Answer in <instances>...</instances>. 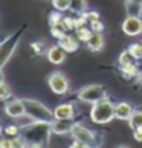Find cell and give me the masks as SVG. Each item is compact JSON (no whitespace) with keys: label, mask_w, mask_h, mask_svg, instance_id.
I'll return each instance as SVG.
<instances>
[{"label":"cell","mask_w":142,"mask_h":148,"mask_svg":"<svg viewBox=\"0 0 142 148\" xmlns=\"http://www.w3.org/2000/svg\"><path fill=\"white\" fill-rule=\"evenodd\" d=\"M23 136L28 140L29 148H43L47 140H49V133H51V124L49 122H38L32 121L31 125H25L23 128Z\"/></svg>","instance_id":"obj_1"},{"label":"cell","mask_w":142,"mask_h":148,"mask_svg":"<svg viewBox=\"0 0 142 148\" xmlns=\"http://www.w3.org/2000/svg\"><path fill=\"white\" fill-rule=\"evenodd\" d=\"M90 118L95 124H108L115 118V104L107 98L95 102L90 110Z\"/></svg>","instance_id":"obj_2"},{"label":"cell","mask_w":142,"mask_h":148,"mask_svg":"<svg viewBox=\"0 0 142 148\" xmlns=\"http://www.w3.org/2000/svg\"><path fill=\"white\" fill-rule=\"evenodd\" d=\"M23 101H25V107H26V116H29L32 121L51 124L55 119L54 113L46 106H43L41 102L34 101V99H23Z\"/></svg>","instance_id":"obj_3"},{"label":"cell","mask_w":142,"mask_h":148,"mask_svg":"<svg viewBox=\"0 0 142 148\" xmlns=\"http://www.w3.org/2000/svg\"><path fill=\"white\" fill-rule=\"evenodd\" d=\"M106 98V89L102 86H86L78 92V99L87 102V104H95L98 101Z\"/></svg>","instance_id":"obj_4"},{"label":"cell","mask_w":142,"mask_h":148,"mask_svg":"<svg viewBox=\"0 0 142 148\" xmlns=\"http://www.w3.org/2000/svg\"><path fill=\"white\" fill-rule=\"evenodd\" d=\"M47 84L51 87V90L57 95H64L69 90V79L61 72H54L52 75H49Z\"/></svg>","instance_id":"obj_5"},{"label":"cell","mask_w":142,"mask_h":148,"mask_svg":"<svg viewBox=\"0 0 142 148\" xmlns=\"http://www.w3.org/2000/svg\"><path fill=\"white\" fill-rule=\"evenodd\" d=\"M72 136L75 140H81V142H86L89 144L90 147H95L96 145V136L92 130L86 128L84 125H80V124H75L73 128H72Z\"/></svg>","instance_id":"obj_6"},{"label":"cell","mask_w":142,"mask_h":148,"mask_svg":"<svg viewBox=\"0 0 142 148\" xmlns=\"http://www.w3.org/2000/svg\"><path fill=\"white\" fill-rule=\"evenodd\" d=\"M19 38L20 37L17 34H14V35H11L8 40L0 43V66L6 63L8 58L12 55L14 49H15V46H17V43H19Z\"/></svg>","instance_id":"obj_7"},{"label":"cell","mask_w":142,"mask_h":148,"mask_svg":"<svg viewBox=\"0 0 142 148\" xmlns=\"http://www.w3.org/2000/svg\"><path fill=\"white\" fill-rule=\"evenodd\" d=\"M122 31L124 34H127L130 37L139 35L142 32V20L138 15H128L122 23Z\"/></svg>","instance_id":"obj_8"},{"label":"cell","mask_w":142,"mask_h":148,"mask_svg":"<svg viewBox=\"0 0 142 148\" xmlns=\"http://www.w3.org/2000/svg\"><path fill=\"white\" fill-rule=\"evenodd\" d=\"M5 113L11 118H20L26 114V107L23 99H12L5 106Z\"/></svg>","instance_id":"obj_9"},{"label":"cell","mask_w":142,"mask_h":148,"mask_svg":"<svg viewBox=\"0 0 142 148\" xmlns=\"http://www.w3.org/2000/svg\"><path fill=\"white\" fill-rule=\"evenodd\" d=\"M73 125L75 124L72 122V119H54L51 122V130L55 134H66L72 131Z\"/></svg>","instance_id":"obj_10"},{"label":"cell","mask_w":142,"mask_h":148,"mask_svg":"<svg viewBox=\"0 0 142 148\" xmlns=\"http://www.w3.org/2000/svg\"><path fill=\"white\" fill-rule=\"evenodd\" d=\"M134 108L132 107V104L128 102H118L115 106V118L121 119V121H128L130 116L133 114Z\"/></svg>","instance_id":"obj_11"},{"label":"cell","mask_w":142,"mask_h":148,"mask_svg":"<svg viewBox=\"0 0 142 148\" xmlns=\"http://www.w3.org/2000/svg\"><path fill=\"white\" fill-rule=\"evenodd\" d=\"M66 51L60 46V45H57V46H52L51 49L47 51V60L51 63H54V64H61L64 60H66Z\"/></svg>","instance_id":"obj_12"},{"label":"cell","mask_w":142,"mask_h":148,"mask_svg":"<svg viewBox=\"0 0 142 148\" xmlns=\"http://www.w3.org/2000/svg\"><path fill=\"white\" fill-rule=\"evenodd\" d=\"M73 106L72 104H60L54 110V116L55 119H72L73 118Z\"/></svg>","instance_id":"obj_13"},{"label":"cell","mask_w":142,"mask_h":148,"mask_svg":"<svg viewBox=\"0 0 142 148\" xmlns=\"http://www.w3.org/2000/svg\"><path fill=\"white\" fill-rule=\"evenodd\" d=\"M87 46H89V49L93 52L101 51L102 46H104V37H102L101 32H93L92 37L89 38V41H87Z\"/></svg>","instance_id":"obj_14"},{"label":"cell","mask_w":142,"mask_h":148,"mask_svg":"<svg viewBox=\"0 0 142 148\" xmlns=\"http://www.w3.org/2000/svg\"><path fill=\"white\" fill-rule=\"evenodd\" d=\"M58 45L61 46L67 53L75 52L76 49H78V41H76V38L70 37V35H66V37H63L61 40H58Z\"/></svg>","instance_id":"obj_15"},{"label":"cell","mask_w":142,"mask_h":148,"mask_svg":"<svg viewBox=\"0 0 142 148\" xmlns=\"http://www.w3.org/2000/svg\"><path fill=\"white\" fill-rule=\"evenodd\" d=\"M128 125L133 131L142 127V110H134L133 112V114L128 119Z\"/></svg>","instance_id":"obj_16"},{"label":"cell","mask_w":142,"mask_h":148,"mask_svg":"<svg viewBox=\"0 0 142 148\" xmlns=\"http://www.w3.org/2000/svg\"><path fill=\"white\" fill-rule=\"evenodd\" d=\"M92 34H93V31L89 29V28H86V26H81V28L76 29V37H78V40L80 41H89V38L92 37Z\"/></svg>","instance_id":"obj_17"},{"label":"cell","mask_w":142,"mask_h":148,"mask_svg":"<svg viewBox=\"0 0 142 148\" xmlns=\"http://www.w3.org/2000/svg\"><path fill=\"white\" fill-rule=\"evenodd\" d=\"M86 0H70V11H73V12L83 14L86 11Z\"/></svg>","instance_id":"obj_18"},{"label":"cell","mask_w":142,"mask_h":148,"mask_svg":"<svg viewBox=\"0 0 142 148\" xmlns=\"http://www.w3.org/2000/svg\"><path fill=\"white\" fill-rule=\"evenodd\" d=\"M122 67V72L125 76H134V75H138L139 73V67H138V64L136 63H128V64H125V66H121Z\"/></svg>","instance_id":"obj_19"},{"label":"cell","mask_w":142,"mask_h":148,"mask_svg":"<svg viewBox=\"0 0 142 148\" xmlns=\"http://www.w3.org/2000/svg\"><path fill=\"white\" fill-rule=\"evenodd\" d=\"M66 28H64V25H63V21L60 25H57V26H52L51 28V34H52V37H55V38H58V40H61L63 37H66Z\"/></svg>","instance_id":"obj_20"},{"label":"cell","mask_w":142,"mask_h":148,"mask_svg":"<svg viewBox=\"0 0 142 148\" xmlns=\"http://www.w3.org/2000/svg\"><path fill=\"white\" fill-rule=\"evenodd\" d=\"M11 145H12V148H28V140L25 136L17 134L11 139Z\"/></svg>","instance_id":"obj_21"},{"label":"cell","mask_w":142,"mask_h":148,"mask_svg":"<svg viewBox=\"0 0 142 148\" xmlns=\"http://www.w3.org/2000/svg\"><path fill=\"white\" fill-rule=\"evenodd\" d=\"M52 5L57 11H60V12L70 9V0H52Z\"/></svg>","instance_id":"obj_22"},{"label":"cell","mask_w":142,"mask_h":148,"mask_svg":"<svg viewBox=\"0 0 142 148\" xmlns=\"http://www.w3.org/2000/svg\"><path fill=\"white\" fill-rule=\"evenodd\" d=\"M12 96V90L6 83H0V99H9Z\"/></svg>","instance_id":"obj_23"},{"label":"cell","mask_w":142,"mask_h":148,"mask_svg":"<svg viewBox=\"0 0 142 148\" xmlns=\"http://www.w3.org/2000/svg\"><path fill=\"white\" fill-rule=\"evenodd\" d=\"M130 53L133 55V58H142V43H133L132 46L128 47Z\"/></svg>","instance_id":"obj_24"},{"label":"cell","mask_w":142,"mask_h":148,"mask_svg":"<svg viewBox=\"0 0 142 148\" xmlns=\"http://www.w3.org/2000/svg\"><path fill=\"white\" fill-rule=\"evenodd\" d=\"M61 21H63V15L60 14V11H58V12H52L51 15H49V25H51V28H52V26L60 25Z\"/></svg>","instance_id":"obj_25"},{"label":"cell","mask_w":142,"mask_h":148,"mask_svg":"<svg viewBox=\"0 0 142 148\" xmlns=\"http://www.w3.org/2000/svg\"><path fill=\"white\" fill-rule=\"evenodd\" d=\"M132 61H133V55L130 53V51H124L121 55H119V64L121 66H125V64H128Z\"/></svg>","instance_id":"obj_26"},{"label":"cell","mask_w":142,"mask_h":148,"mask_svg":"<svg viewBox=\"0 0 142 148\" xmlns=\"http://www.w3.org/2000/svg\"><path fill=\"white\" fill-rule=\"evenodd\" d=\"M90 29L93 31V32H102V31H104V25H102L101 20L90 21Z\"/></svg>","instance_id":"obj_27"},{"label":"cell","mask_w":142,"mask_h":148,"mask_svg":"<svg viewBox=\"0 0 142 148\" xmlns=\"http://www.w3.org/2000/svg\"><path fill=\"white\" fill-rule=\"evenodd\" d=\"M19 131H20V127H17V125H8V127L5 128V133L8 136H12V138L19 134Z\"/></svg>","instance_id":"obj_28"},{"label":"cell","mask_w":142,"mask_h":148,"mask_svg":"<svg viewBox=\"0 0 142 148\" xmlns=\"http://www.w3.org/2000/svg\"><path fill=\"white\" fill-rule=\"evenodd\" d=\"M63 25H64V28H66L67 31L73 29L75 28V20L70 18V17H63Z\"/></svg>","instance_id":"obj_29"},{"label":"cell","mask_w":142,"mask_h":148,"mask_svg":"<svg viewBox=\"0 0 142 148\" xmlns=\"http://www.w3.org/2000/svg\"><path fill=\"white\" fill-rule=\"evenodd\" d=\"M86 18L87 21H95V20H99V14L95 12V11H92V12H86Z\"/></svg>","instance_id":"obj_30"},{"label":"cell","mask_w":142,"mask_h":148,"mask_svg":"<svg viewBox=\"0 0 142 148\" xmlns=\"http://www.w3.org/2000/svg\"><path fill=\"white\" fill-rule=\"evenodd\" d=\"M70 148H92L89 144H86V142H81V140H75L72 145H70Z\"/></svg>","instance_id":"obj_31"},{"label":"cell","mask_w":142,"mask_h":148,"mask_svg":"<svg viewBox=\"0 0 142 148\" xmlns=\"http://www.w3.org/2000/svg\"><path fill=\"white\" fill-rule=\"evenodd\" d=\"M0 148H12L11 139H0Z\"/></svg>","instance_id":"obj_32"},{"label":"cell","mask_w":142,"mask_h":148,"mask_svg":"<svg viewBox=\"0 0 142 148\" xmlns=\"http://www.w3.org/2000/svg\"><path fill=\"white\" fill-rule=\"evenodd\" d=\"M133 138H134L136 140H139V142H142V127L133 131Z\"/></svg>","instance_id":"obj_33"},{"label":"cell","mask_w":142,"mask_h":148,"mask_svg":"<svg viewBox=\"0 0 142 148\" xmlns=\"http://www.w3.org/2000/svg\"><path fill=\"white\" fill-rule=\"evenodd\" d=\"M0 83H5V73L2 72V69H0Z\"/></svg>","instance_id":"obj_34"},{"label":"cell","mask_w":142,"mask_h":148,"mask_svg":"<svg viewBox=\"0 0 142 148\" xmlns=\"http://www.w3.org/2000/svg\"><path fill=\"white\" fill-rule=\"evenodd\" d=\"M2 133H3V128L0 127V139H2Z\"/></svg>","instance_id":"obj_35"},{"label":"cell","mask_w":142,"mask_h":148,"mask_svg":"<svg viewBox=\"0 0 142 148\" xmlns=\"http://www.w3.org/2000/svg\"><path fill=\"white\" fill-rule=\"evenodd\" d=\"M118 148H128V147H125V145H121V147H118Z\"/></svg>","instance_id":"obj_36"}]
</instances>
